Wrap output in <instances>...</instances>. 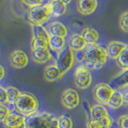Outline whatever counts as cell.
Here are the masks:
<instances>
[{
  "label": "cell",
  "instance_id": "obj_1",
  "mask_svg": "<svg viewBox=\"0 0 128 128\" xmlns=\"http://www.w3.org/2000/svg\"><path fill=\"white\" fill-rule=\"evenodd\" d=\"M107 58L106 48L97 43L87 45L84 49V59L81 64L90 70H99L106 64Z\"/></svg>",
  "mask_w": 128,
  "mask_h": 128
},
{
  "label": "cell",
  "instance_id": "obj_2",
  "mask_svg": "<svg viewBox=\"0 0 128 128\" xmlns=\"http://www.w3.org/2000/svg\"><path fill=\"white\" fill-rule=\"evenodd\" d=\"M26 128H59L58 118L46 111L26 117Z\"/></svg>",
  "mask_w": 128,
  "mask_h": 128
},
{
  "label": "cell",
  "instance_id": "obj_3",
  "mask_svg": "<svg viewBox=\"0 0 128 128\" xmlns=\"http://www.w3.org/2000/svg\"><path fill=\"white\" fill-rule=\"evenodd\" d=\"M38 101L36 97L30 93H21L14 103L15 110L19 114L28 117L38 112Z\"/></svg>",
  "mask_w": 128,
  "mask_h": 128
},
{
  "label": "cell",
  "instance_id": "obj_4",
  "mask_svg": "<svg viewBox=\"0 0 128 128\" xmlns=\"http://www.w3.org/2000/svg\"><path fill=\"white\" fill-rule=\"evenodd\" d=\"M56 53L57 54L54 59V65L63 75L67 73L73 66L75 55L70 46H65L62 50Z\"/></svg>",
  "mask_w": 128,
  "mask_h": 128
},
{
  "label": "cell",
  "instance_id": "obj_5",
  "mask_svg": "<svg viewBox=\"0 0 128 128\" xmlns=\"http://www.w3.org/2000/svg\"><path fill=\"white\" fill-rule=\"evenodd\" d=\"M51 15L50 3L30 8L28 11V20L31 25L42 26L46 23Z\"/></svg>",
  "mask_w": 128,
  "mask_h": 128
},
{
  "label": "cell",
  "instance_id": "obj_6",
  "mask_svg": "<svg viewBox=\"0 0 128 128\" xmlns=\"http://www.w3.org/2000/svg\"><path fill=\"white\" fill-rule=\"evenodd\" d=\"M114 90L110 84L106 82H99L94 86L93 89V98L98 104L107 105Z\"/></svg>",
  "mask_w": 128,
  "mask_h": 128
},
{
  "label": "cell",
  "instance_id": "obj_7",
  "mask_svg": "<svg viewBox=\"0 0 128 128\" xmlns=\"http://www.w3.org/2000/svg\"><path fill=\"white\" fill-rule=\"evenodd\" d=\"M74 81L75 86L78 89H86L91 85L92 82V75L90 70L82 64H80L74 71Z\"/></svg>",
  "mask_w": 128,
  "mask_h": 128
},
{
  "label": "cell",
  "instance_id": "obj_8",
  "mask_svg": "<svg viewBox=\"0 0 128 128\" xmlns=\"http://www.w3.org/2000/svg\"><path fill=\"white\" fill-rule=\"evenodd\" d=\"M61 103L66 109L72 110L76 108L80 102V98L78 91L72 88L64 90L61 94Z\"/></svg>",
  "mask_w": 128,
  "mask_h": 128
},
{
  "label": "cell",
  "instance_id": "obj_9",
  "mask_svg": "<svg viewBox=\"0 0 128 128\" xmlns=\"http://www.w3.org/2000/svg\"><path fill=\"white\" fill-rule=\"evenodd\" d=\"M2 124L5 128H26V117L17 111L10 112Z\"/></svg>",
  "mask_w": 128,
  "mask_h": 128
},
{
  "label": "cell",
  "instance_id": "obj_10",
  "mask_svg": "<svg viewBox=\"0 0 128 128\" xmlns=\"http://www.w3.org/2000/svg\"><path fill=\"white\" fill-rule=\"evenodd\" d=\"M10 63L12 67L15 69H22L27 66L29 62L27 54L21 50H13L10 54Z\"/></svg>",
  "mask_w": 128,
  "mask_h": 128
},
{
  "label": "cell",
  "instance_id": "obj_11",
  "mask_svg": "<svg viewBox=\"0 0 128 128\" xmlns=\"http://www.w3.org/2000/svg\"><path fill=\"white\" fill-rule=\"evenodd\" d=\"M97 6V0H77V10L82 15H89L94 13Z\"/></svg>",
  "mask_w": 128,
  "mask_h": 128
},
{
  "label": "cell",
  "instance_id": "obj_12",
  "mask_svg": "<svg viewBox=\"0 0 128 128\" xmlns=\"http://www.w3.org/2000/svg\"><path fill=\"white\" fill-rule=\"evenodd\" d=\"M126 46V44L119 42V41H111L108 43L106 46V51L108 58L111 59H117V58L119 56V54L122 53V51L125 49Z\"/></svg>",
  "mask_w": 128,
  "mask_h": 128
},
{
  "label": "cell",
  "instance_id": "obj_13",
  "mask_svg": "<svg viewBox=\"0 0 128 128\" xmlns=\"http://www.w3.org/2000/svg\"><path fill=\"white\" fill-rule=\"evenodd\" d=\"M62 74L60 72L54 64H50L46 66L43 71V77L46 81L49 82H53L57 81L62 77Z\"/></svg>",
  "mask_w": 128,
  "mask_h": 128
},
{
  "label": "cell",
  "instance_id": "obj_14",
  "mask_svg": "<svg viewBox=\"0 0 128 128\" xmlns=\"http://www.w3.org/2000/svg\"><path fill=\"white\" fill-rule=\"evenodd\" d=\"M47 31L50 35L60 36L65 38L67 35V29L66 26L60 22H52L47 26Z\"/></svg>",
  "mask_w": 128,
  "mask_h": 128
},
{
  "label": "cell",
  "instance_id": "obj_15",
  "mask_svg": "<svg viewBox=\"0 0 128 128\" xmlns=\"http://www.w3.org/2000/svg\"><path fill=\"white\" fill-rule=\"evenodd\" d=\"M86 46L87 44L82 38V34L76 33L70 36L69 39V46L73 51L78 52L80 50H83L86 47Z\"/></svg>",
  "mask_w": 128,
  "mask_h": 128
},
{
  "label": "cell",
  "instance_id": "obj_16",
  "mask_svg": "<svg viewBox=\"0 0 128 128\" xmlns=\"http://www.w3.org/2000/svg\"><path fill=\"white\" fill-rule=\"evenodd\" d=\"M32 59L35 62L39 64H44L50 61L52 58V54L50 52L49 49L45 50H31Z\"/></svg>",
  "mask_w": 128,
  "mask_h": 128
},
{
  "label": "cell",
  "instance_id": "obj_17",
  "mask_svg": "<svg viewBox=\"0 0 128 128\" xmlns=\"http://www.w3.org/2000/svg\"><path fill=\"white\" fill-rule=\"evenodd\" d=\"M114 123V119L110 115L99 120H89L86 123L87 128H110Z\"/></svg>",
  "mask_w": 128,
  "mask_h": 128
},
{
  "label": "cell",
  "instance_id": "obj_18",
  "mask_svg": "<svg viewBox=\"0 0 128 128\" xmlns=\"http://www.w3.org/2000/svg\"><path fill=\"white\" fill-rule=\"evenodd\" d=\"M110 115L106 108L101 104H95L90 107V119L89 120H99Z\"/></svg>",
  "mask_w": 128,
  "mask_h": 128
},
{
  "label": "cell",
  "instance_id": "obj_19",
  "mask_svg": "<svg viewBox=\"0 0 128 128\" xmlns=\"http://www.w3.org/2000/svg\"><path fill=\"white\" fill-rule=\"evenodd\" d=\"M82 36L86 41L87 45H92V44H95L97 42L99 38V34L98 31L93 27L88 26L84 28L82 32Z\"/></svg>",
  "mask_w": 128,
  "mask_h": 128
},
{
  "label": "cell",
  "instance_id": "obj_20",
  "mask_svg": "<svg viewBox=\"0 0 128 128\" xmlns=\"http://www.w3.org/2000/svg\"><path fill=\"white\" fill-rule=\"evenodd\" d=\"M51 15L54 17H60L66 14V5L64 4L61 0L58 1H51L50 2Z\"/></svg>",
  "mask_w": 128,
  "mask_h": 128
},
{
  "label": "cell",
  "instance_id": "obj_21",
  "mask_svg": "<svg viewBox=\"0 0 128 128\" xmlns=\"http://www.w3.org/2000/svg\"><path fill=\"white\" fill-rule=\"evenodd\" d=\"M49 47L51 50L58 52L65 47V38L60 36H52L50 35L49 38Z\"/></svg>",
  "mask_w": 128,
  "mask_h": 128
},
{
  "label": "cell",
  "instance_id": "obj_22",
  "mask_svg": "<svg viewBox=\"0 0 128 128\" xmlns=\"http://www.w3.org/2000/svg\"><path fill=\"white\" fill-rule=\"evenodd\" d=\"M123 98L122 94L121 91L114 90L113 94L110 97L109 102L107 103V106L111 109H118L119 107H121L123 105Z\"/></svg>",
  "mask_w": 128,
  "mask_h": 128
},
{
  "label": "cell",
  "instance_id": "obj_23",
  "mask_svg": "<svg viewBox=\"0 0 128 128\" xmlns=\"http://www.w3.org/2000/svg\"><path fill=\"white\" fill-rule=\"evenodd\" d=\"M116 63L122 71L128 70V44L116 59Z\"/></svg>",
  "mask_w": 128,
  "mask_h": 128
},
{
  "label": "cell",
  "instance_id": "obj_24",
  "mask_svg": "<svg viewBox=\"0 0 128 128\" xmlns=\"http://www.w3.org/2000/svg\"><path fill=\"white\" fill-rule=\"evenodd\" d=\"M31 26H32V34H33V38H45L49 41L50 34L45 27L43 26H40V25H31Z\"/></svg>",
  "mask_w": 128,
  "mask_h": 128
},
{
  "label": "cell",
  "instance_id": "obj_25",
  "mask_svg": "<svg viewBox=\"0 0 128 128\" xmlns=\"http://www.w3.org/2000/svg\"><path fill=\"white\" fill-rule=\"evenodd\" d=\"M31 50H45L47 49L49 46L48 40L41 38H33L30 42Z\"/></svg>",
  "mask_w": 128,
  "mask_h": 128
},
{
  "label": "cell",
  "instance_id": "obj_26",
  "mask_svg": "<svg viewBox=\"0 0 128 128\" xmlns=\"http://www.w3.org/2000/svg\"><path fill=\"white\" fill-rule=\"evenodd\" d=\"M6 94H7V99H8V103L10 104H14L16 102V100L18 99V96L21 94L20 90L16 88L15 86H10L6 88Z\"/></svg>",
  "mask_w": 128,
  "mask_h": 128
},
{
  "label": "cell",
  "instance_id": "obj_27",
  "mask_svg": "<svg viewBox=\"0 0 128 128\" xmlns=\"http://www.w3.org/2000/svg\"><path fill=\"white\" fill-rule=\"evenodd\" d=\"M111 83L119 88H122L123 86L128 85V70L122 71L121 74H119L117 77L114 78Z\"/></svg>",
  "mask_w": 128,
  "mask_h": 128
},
{
  "label": "cell",
  "instance_id": "obj_28",
  "mask_svg": "<svg viewBox=\"0 0 128 128\" xmlns=\"http://www.w3.org/2000/svg\"><path fill=\"white\" fill-rule=\"evenodd\" d=\"M59 128H73V121L67 114H62L58 118Z\"/></svg>",
  "mask_w": 128,
  "mask_h": 128
},
{
  "label": "cell",
  "instance_id": "obj_29",
  "mask_svg": "<svg viewBox=\"0 0 128 128\" xmlns=\"http://www.w3.org/2000/svg\"><path fill=\"white\" fill-rule=\"evenodd\" d=\"M118 23L121 30L125 33H128V11L123 12L120 15Z\"/></svg>",
  "mask_w": 128,
  "mask_h": 128
},
{
  "label": "cell",
  "instance_id": "obj_30",
  "mask_svg": "<svg viewBox=\"0 0 128 128\" xmlns=\"http://www.w3.org/2000/svg\"><path fill=\"white\" fill-rule=\"evenodd\" d=\"M118 128H128V114L119 116L117 121Z\"/></svg>",
  "mask_w": 128,
  "mask_h": 128
},
{
  "label": "cell",
  "instance_id": "obj_31",
  "mask_svg": "<svg viewBox=\"0 0 128 128\" xmlns=\"http://www.w3.org/2000/svg\"><path fill=\"white\" fill-rule=\"evenodd\" d=\"M10 113V110L6 105L0 104V122H2Z\"/></svg>",
  "mask_w": 128,
  "mask_h": 128
},
{
  "label": "cell",
  "instance_id": "obj_32",
  "mask_svg": "<svg viewBox=\"0 0 128 128\" xmlns=\"http://www.w3.org/2000/svg\"><path fill=\"white\" fill-rule=\"evenodd\" d=\"M22 2L26 6H29L30 8L41 6L42 3V0H22Z\"/></svg>",
  "mask_w": 128,
  "mask_h": 128
},
{
  "label": "cell",
  "instance_id": "obj_33",
  "mask_svg": "<svg viewBox=\"0 0 128 128\" xmlns=\"http://www.w3.org/2000/svg\"><path fill=\"white\" fill-rule=\"evenodd\" d=\"M6 103H8L6 90V88L0 86V104H4L5 105Z\"/></svg>",
  "mask_w": 128,
  "mask_h": 128
},
{
  "label": "cell",
  "instance_id": "obj_34",
  "mask_svg": "<svg viewBox=\"0 0 128 128\" xmlns=\"http://www.w3.org/2000/svg\"><path fill=\"white\" fill-rule=\"evenodd\" d=\"M121 89L122 90V98H123V103H124V105L128 106V85L123 86Z\"/></svg>",
  "mask_w": 128,
  "mask_h": 128
},
{
  "label": "cell",
  "instance_id": "obj_35",
  "mask_svg": "<svg viewBox=\"0 0 128 128\" xmlns=\"http://www.w3.org/2000/svg\"><path fill=\"white\" fill-rule=\"evenodd\" d=\"M75 58L78 60V62H80V64H81L83 62V59H84V50L76 52Z\"/></svg>",
  "mask_w": 128,
  "mask_h": 128
},
{
  "label": "cell",
  "instance_id": "obj_36",
  "mask_svg": "<svg viewBox=\"0 0 128 128\" xmlns=\"http://www.w3.org/2000/svg\"><path fill=\"white\" fill-rule=\"evenodd\" d=\"M5 74H6L5 69H4V67L0 64V81L5 77Z\"/></svg>",
  "mask_w": 128,
  "mask_h": 128
},
{
  "label": "cell",
  "instance_id": "obj_37",
  "mask_svg": "<svg viewBox=\"0 0 128 128\" xmlns=\"http://www.w3.org/2000/svg\"><path fill=\"white\" fill-rule=\"evenodd\" d=\"M61 1H62L64 4H66V5H67V4H69V3L71 2V0H61Z\"/></svg>",
  "mask_w": 128,
  "mask_h": 128
},
{
  "label": "cell",
  "instance_id": "obj_38",
  "mask_svg": "<svg viewBox=\"0 0 128 128\" xmlns=\"http://www.w3.org/2000/svg\"><path fill=\"white\" fill-rule=\"evenodd\" d=\"M51 1H58V0H51Z\"/></svg>",
  "mask_w": 128,
  "mask_h": 128
}]
</instances>
